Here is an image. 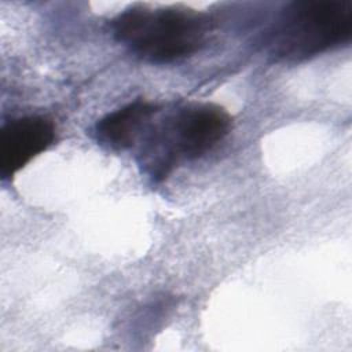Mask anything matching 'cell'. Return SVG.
<instances>
[{
	"instance_id": "3957f363",
	"label": "cell",
	"mask_w": 352,
	"mask_h": 352,
	"mask_svg": "<svg viewBox=\"0 0 352 352\" xmlns=\"http://www.w3.org/2000/svg\"><path fill=\"white\" fill-rule=\"evenodd\" d=\"M352 0L289 3L265 36V48L278 62H302L349 43Z\"/></svg>"
},
{
	"instance_id": "277c9868",
	"label": "cell",
	"mask_w": 352,
	"mask_h": 352,
	"mask_svg": "<svg viewBox=\"0 0 352 352\" xmlns=\"http://www.w3.org/2000/svg\"><path fill=\"white\" fill-rule=\"evenodd\" d=\"M55 138V125L44 116H23L6 122L0 131L1 179H12L33 158L48 150Z\"/></svg>"
},
{
	"instance_id": "5b68a950",
	"label": "cell",
	"mask_w": 352,
	"mask_h": 352,
	"mask_svg": "<svg viewBox=\"0 0 352 352\" xmlns=\"http://www.w3.org/2000/svg\"><path fill=\"white\" fill-rule=\"evenodd\" d=\"M160 109L143 100L129 103L100 118L96 124L98 139L113 148H129L148 129Z\"/></svg>"
},
{
	"instance_id": "6da1fadb",
	"label": "cell",
	"mask_w": 352,
	"mask_h": 352,
	"mask_svg": "<svg viewBox=\"0 0 352 352\" xmlns=\"http://www.w3.org/2000/svg\"><path fill=\"white\" fill-rule=\"evenodd\" d=\"M114 37L139 58L169 63L197 52L212 29L210 19L186 7H132L111 21Z\"/></svg>"
},
{
	"instance_id": "7a4b0ae2",
	"label": "cell",
	"mask_w": 352,
	"mask_h": 352,
	"mask_svg": "<svg viewBox=\"0 0 352 352\" xmlns=\"http://www.w3.org/2000/svg\"><path fill=\"white\" fill-rule=\"evenodd\" d=\"M231 116L213 103L190 104L147 129L140 164L154 182L165 180L183 160H195L220 143L231 128Z\"/></svg>"
}]
</instances>
